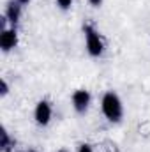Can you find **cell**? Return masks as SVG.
I'll list each match as a JSON object with an SVG mask.
<instances>
[{"label": "cell", "mask_w": 150, "mask_h": 152, "mask_svg": "<svg viewBox=\"0 0 150 152\" xmlns=\"http://www.w3.org/2000/svg\"><path fill=\"white\" fill-rule=\"evenodd\" d=\"M83 30H85V39H87V50H88V53L92 57H99L103 53V48H104L103 46V41L99 37V34L90 25H85Z\"/></svg>", "instance_id": "cell-2"}, {"label": "cell", "mask_w": 150, "mask_h": 152, "mask_svg": "<svg viewBox=\"0 0 150 152\" xmlns=\"http://www.w3.org/2000/svg\"><path fill=\"white\" fill-rule=\"evenodd\" d=\"M2 94H7V83L2 81Z\"/></svg>", "instance_id": "cell-11"}, {"label": "cell", "mask_w": 150, "mask_h": 152, "mask_svg": "<svg viewBox=\"0 0 150 152\" xmlns=\"http://www.w3.org/2000/svg\"><path fill=\"white\" fill-rule=\"evenodd\" d=\"M103 113L111 122H118L122 118L124 110H122V103H120L117 94H113V92L104 94V97H103Z\"/></svg>", "instance_id": "cell-1"}, {"label": "cell", "mask_w": 150, "mask_h": 152, "mask_svg": "<svg viewBox=\"0 0 150 152\" xmlns=\"http://www.w3.org/2000/svg\"><path fill=\"white\" fill-rule=\"evenodd\" d=\"M20 14H21L20 2H9V4H7V9H5V18H7V21L16 23V21L20 20Z\"/></svg>", "instance_id": "cell-6"}, {"label": "cell", "mask_w": 150, "mask_h": 152, "mask_svg": "<svg viewBox=\"0 0 150 152\" xmlns=\"http://www.w3.org/2000/svg\"><path fill=\"white\" fill-rule=\"evenodd\" d=\"M51 118V108H50V103L48 101H41L36 106V120H37L41 126H46Z\"/></svg>", "instance_id": "cell-4"}, {"label": "cell", "mask_w": 150, "mask_h": 152, "mask_svg": "<svg viewBox=\"0 0 150 152\" xmlns=\"http://www.w3.org/2000/svg\"><path fill=\"white\" fill-rule=\"evenodd\" d=\"M88 2H90V4H92L94 7H99V5L103 4V0H88Z\"/></svg>", "instance_id": "cell-10"}, {"label": "cell", "mask_w": 150, "mask_h": 152, "mask_svg": "<svg viewBox=\"0 0 150 152\" xmlns=\"http://www.w3.org/2000/svg\"><path fill=\"white\" fill-rule=\"evenodd\" d=\"M2 149H4L5 152L11 149V140H9V134H7V131H5V129L2 131Z\"/></svg>", "instance_id": "cell-7"}, {"label": "cell", "mask_w": 150, "mask_h": 152, "mask_svg": "<svg viewBox=\"0 0 150 152\" xmlns=\"http://www.w3.org/2000/svg\"><path fill=\"white\" fill-rule=\"evenodd\" d=\"M18 42V36H16V30H2V36H0V46L4 51H9L11 48H14Z\"/></svg>", "instance_id": "cell-5"}, {"label": "cell", "mask_w": 150, "mask_h": 152, "mask_svg": "<svg viewBox=\"0 0 150 152\" xmlns=\"http://www.w3.org/2000/svg\"><path fill=\"white\" fill-rule=\"evenodd\" d=\"M58 152H67V151H66V149H62V151H58Z\"/></svg>", "instance_id": "cell-13"}, {"label": "cell", "mask_w": 150, "mask_h": 152, "mask_svg": "<svg viewBox=\"0 0 150 152\" xmlns=\"http://www.w3.org/2000/svg\"><path fill=\"white\" fill-rule=\"evenodd\" d=\"M78 152H92V147L87 145V143H83V145H79V151Z\"/></svg>", "instance_id": "cell-9"}, {"label": "cell", "mask_w": 150, "mask_h": 152, "mask_svg": "<svg viewBox=\"0 0 150 152\" xmlns=\"http://www.w3.org/2000/svg\"><path fill=\"white\" fill-rule=\"evenodd\" d=\"M30 152H37V151H30Z\"/></svg>", "instance_id": "cell-14"}, {"label": "cell", "mask_w": 150, "mask_h": 152, "mask_svg": "<svg viewBox=\"0 0 150 152\" xmlns=\"http://www.w3.org/2000/svg\"><path fill=\"white\" fill-rule=\"evenodd\" d=\"M18 2H20V4H28L30 0H18Z\"/></svg>", "instance_id": "cell-12"}, {"label": "cell", "mask_w": 150, "mask_h": 152, "mask_svg": "<svg viewBox=\"0 0 150 152\" xmlns=\"http://www.w3.org/2000/svg\"><path fill=\"white\" fill-rule=\"evenodd\" d=\"M73 104H74L76 112L83 113L88 108V104H90V94H88V90H76L74 94H73Z\"/></svg>", "instance_id": "cell-3"}, {"label": "cell", "mask_w": 150, "mask_h": 152, "mask_svg": "<svg viewBox=\"0 0 150 152\" xmlns=\"http://www.w3.org/2000/svg\"><path fill=\"white\" fill-rule=\"evenodd\" d=\"M57 4L60 5V9H69L71 4H73V0H57Z\"/></svg>", "instance_id": "cell-8"}]
</instances>
